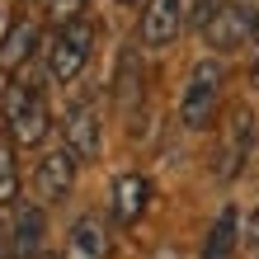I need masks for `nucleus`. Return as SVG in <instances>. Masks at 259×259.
Masks as SVG:
<instances>
[{"instance_id":"f257e3e1","label":"nucleus","mask_w":259,"mask_h":259,"mask_svg":"<svg viewBox=\"0 0 259 259\" xmlns=\"http://www.w3.org/2000/svg\"><path fill=\"white\" fill-rule=\"evenodd\" d=\"M0 118H5V132L14 146H42L52 132V113H48V99L33 80L14 75L0 95Z\"/></svg>"},{"instance_id":"f03ea898","label":"nucleus","mask_w":259,"mask_h":259,"mask_svg":"<svg viewBox=\"0 0 259 259\" xmlns=\"http://www.w3.org/2000/svg\"><path fill=\"white\" fill-rule=\"evenodd\" d=\"M90 52H95V24L90 19H71L62 28H52L48 48H42V71H48L52 85H71L75 75L85 71Z\"/></svg>"},{"instance_id":"7ed1b4c3","label":"nucleus","mask_w":259,"mask_h":259,"mask_svg":"<svg viewBox=\"0 0 259 259\" xmlns=\"http://www.w3.org/2000/svg\"><path fill=\"white\" fill-rule=\"evenodd\" d=\"M222 85H226V66L203 57L193 71H189V85H184V99H179V123L189 132H203L212 127L217 118V99H222Z\"/></svg>"},{"instance_id":"20e7f679","label":"nucleus","mask_w":259,"mask_h":259,"mask_svg":"<svg viewBox=\"0 0 259 259\" xmlns=\"http://www.w3.org/2000/svg\"><path fill=\"white\" fill-rule=\"evenodd\" d=\"M75 151L62 142L52 151H42L38 165H33V189H38V203H62V198L75 189Z\"/></svg>"},{"instance_id":"39448f33","label":"nucleus","mask_w":259,"mask_h":259,"mask_svg":"<svg viewBox=\"0 0 259 259\" xmlns=\"http://www.w3.org/2000/svg\"><path fill=\"white\" fill-rule=\"evenodd\" d=\"M62 142L75 151V160H95L104 146V123H99V104L95 99H75L62 118Z\"/></svg>"},{"instance_id":"423d86ee","label":"nucleus","mask_w":259,"mask_h":259,"mask_svg":"<svg viewBox=\"0 0 259 259\" xmlns=\"http://www.w3.org/2000/svg\"><path fill=\"white\" fill-rule=\"evenodd\" d=\"M254 146V113L245 109V104H236L231 118H226V132H222V146H217V175L222 179H236L240 165H245Z\"/></svg>"},{"instance_id":"0eeeda50","label":"nucleus","mask_w":259,"mask_h":259,"mask_svg":"<svg viewBox=\"0 0 259 259\" xmlns=\"http://www.w3.org/2000/svg\"><path fill=\"white\" fill-rule=\"evenodd\" d=\"M189 19V10H184V0H146V10H142V48L151 52H160V48H170V42L179 38V28H184Z\"/></svg>"},{"instance_id":"6e6552de","label":"nucleus","mask_w":259,"mask_h":259,"mask_svg":"<svg viewBox=\"0 0 259 259\" xmlns=\"http://www.w3.org/2000/svg\"><path fill=\"white\" fill-rule=\"evenodd\" d=\"M113 254V236H109V222L99 212H80L66 231V250L62 259H109Z\"/></svg>"},{"instance_id":"1a4fd4ad","label":"nucleus","mask_w":259,"mask_h":259,"mask_svg":"<svg viewBox=\"0 0 259 259\" xmlns=\"http://www.w3.org/2000/svg\"><path fill=\"white\" fill-rule=\"evenodd\" d=\"M203 38H207V48H217V52H236L240 42H250V38H254V10L222 5V10L207 19Z\"/></svg>"},{"instance_id":"9d476101","label":"nucleus","mask_w":259,"mask_h":259,"mask_svg":"<svg viewBox=\"0 0 259 259\" xmlns=\"http://www.w3.org/2000/svg\"><path fill=\"white\" fill-rule=\"evenodd\" d=\"M146 203H151V179H146V175L127 170V175H118V179H113L109 212H113V222H118V226H137V222H142V212H146Z\"/></svg>"},{"instance_id":"9b49d317","label":"nucleus","mask_w":259,"mask_h":259,"mask_svg":"<svg viewBox=\"0 0 259 259\" xmlns=\"http://www.w3.org/2000/svg\"><path fill=\"white\" fill-rule=\"evenodd\" d=\"M42 236H48L42 203H19V207H14V226H10V254H14V259L42 254Z\"/></svg>"},{"instance_id":"f8f14e48","label":"nucleus","mask_w":259,"mask_h":259,"mask_svg":"<svg viewBox=\"0 0 259 259\" xmlns=\"http://www.w3.org/2000/svg\"><path fill=\"white\" fill-rule=\"evenodd\" d=\"M236 245H240V212L226 203L217 212V222L207 226V240H203V254H198V259H231Z\"/></svg>"},{"instance_id":"ddd939ff","label":"nucleus","mask_w":259,"mask_h":259,"mask_svg":"<svg viewBox=\"0 0 259 259\" xmlns=\"http://www.w3.org/2000/svg\"><path fill=\"white\" fill-rule=\"evenodd\" d=\"M33 48H38V28L28 24V19H19L5 33V42H0V66H5V71H19L28 57H33Z\"/></svg>"},{"instance_id":"4468645a","label":"nucleus","mask_w":259,"mask_h":259,"mask_svg":"<svg viewBox=\"0 0 259 259\" xmlns=\"http://www.w3.org/2000/svg\"><path fill=\"white\" fill-rule=\"evenodd\" d=\"M132 95H142V62H137V42H127L123 57H118V99H123V109L132 104Z\"/></svg>"},{"instance_id":"2eb2a0df","label":"nucleus","mask_w":259,"mask_h":259,"mask_svg":"<svg viewBox=\"0 0 259 259\" xmlns=\"http://www.w3.org/2000/svg\"><path fill=\"white\" fill-rule=\"evenodd\" d=\"M19 198V165H14V142L0 137V207Z\"/></svg>"},{"instance_id":"dca6fc26","label":"nucleus","mask_w":259,"mask_h":259,"mask_svg":"<svg viewBox=\"0 0 259 259\" xmlns=\"http://www.w3.org/2000/svg\"><path fill=\"white\" fill-rule=\"evenodd\" d=\"M90 5V0H42V10H48V19L57 24V28H62V24H71V19H85V10Z\"/></svg>"},{"instance_id":"f3484780","label":"nucleus","mask_w":259,"mask_h":259,"mask_svg":"<svg viewBox=\"0 0 259 259\" xmlns=\"http://www.w3.org/2000/svg\"><path fill=\"white\" fill-rule=\"evenodd\" d=\"M222 10V0H193V10H189V19L198 24V28H207V19Z\"/></svg>"},{"instance_id":"a211bd4d","label":"nucleus","mask_w":259,"mask_h":259,"mask_svg":"<svg viewBox=\"0 0 259 259\" xmlns=\"http://www.w3.org/2000/svg\"><path fill=\"white\" fill-rule=\"evenodd\" d=\"M0 259H10V226L0 222Z\"/></svg>"},{"instance_id":"6ab92c4d","label":"nucleus","mask_w":259,"mask_h":259,"mask_svg":"<svg viewBox=\"0 0 259 259\" xmlns=\"http://www.w3.org/2000/svg\"><path fill=\"white\" fill-rule=\"evenodd\" d=\"M250 85L259 90V57H254V66H250Z\"/></svg>"},{"instance_id":"aec40b11","label":"nucleus","mask_w":259,"mask_h":259,"mask_svg":"<svg viewBox=\"0 0 259 259\" xmlns=\"http://www.w3.org/2000/svg\"><path fill=\"white\" fill-rule=\"evenodd\" d=\"M33 259H62V254H52V250H42V254H33Z\"/></svg>"},{"instance_id":"412c9836","label":"nucleus","mask_w":259,"mask_h":259,"mask_svg":"<svg viewBox=\"0 0 259 259\" xmlns=\"http://www.w3.org/2000/svg\"><path fill=\"white\" fill-rule=\"evenodd\" d=\"M254 38H259V10H254Z\"/></svg>"},{"instance_id":"4be33fe9","label":"nucleus","mask_w":259,"mask_h":259,"mask_svg":"<svg viewBox=\"0 0 259 259\" xmlns=\"http://www.w3.org/2000/svg\"><path fill=\"white\" fill-rule=\"evenodd\" d=\"M118 5H142V0H118Z\"/></svg>"}]
</instances>
